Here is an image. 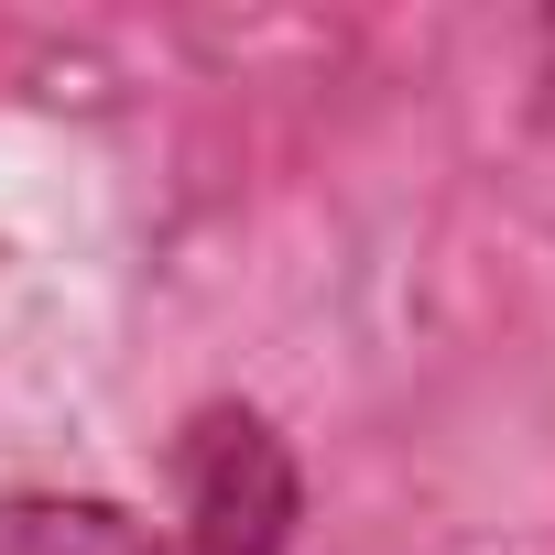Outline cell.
<instances>
[{"mask_svg": "<svg viewBox=\"0 0 555 555\" xmlns=\"http://www.w3.org/2000/svg\"><path fill=\"white\" fill-rule=\"evenodd\" d=\"M295 522V468L272 447V425L218 414L185 447V512L153 522L131 501H66L23 490L0 501V555H272Z\"/></svg>", "mask_w": 555, "mask_h": 555, "instance_id": "cell-1", "label": "cell"}, {"mask_svg": "<svg viewBox=\"0 0 555 555\" xmlns=\"http://www.w3.org/2000/svg\"><path fill=\"white\" fill-rule=\"evenodd\" d=\"M544 109H555V23H544Z\"/></svg>", "mask_w": 555, "mask_h": 555, "instance_id": "cell-2", "label": "cell"}]
</instances>
